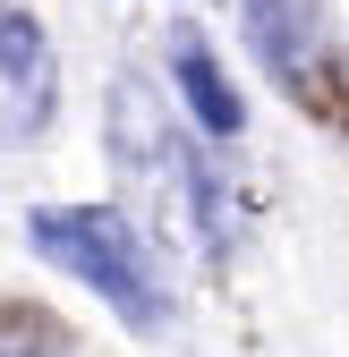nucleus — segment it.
<instances>
[{
    "instance_id": "obj_1",
    "label": "nucleus",
    "mask_w": 349,
    "mask_h": 357,
    "mask_svg": "<svg viewBox=\"0 0 349 357\" xmlns=\"http://www.w3.org/2000/svg\"><path fill=\"white\" fill-rule=\"evenodd\" d=\"M26 247L43 264H60L68 281H85L128 332H170V315H179V298H170L162 264L145 247V230L111 204H34L26 213Z\"/></svg>"
},
{
    "instance_id": "obj_2",
    "label": "nucleus",
    "mask_w": 349,
    "mask_h": 357,
    "mask_svg": "<svg viewBox=\"0 0 349 357\" xmlns=\"http://www.w3.org/2000/svg\"><path fill=\"white\" fill-rule=\"evenodd\" d=\"M60 111V52L34 9L0 0V145H34Z\"/></svg>"
},
{
    "instance_id": "obj_3",
    "label": "nucleus",
    "mask_w": 349,
    "mask_h": 357,
    "mask_svg": "<svg viewBox=\"0 0 349 357\" xmlns=\"http://www.w3.org/2000/svg\"><path fill=\"white\" fill-rule=\"evenodd\" d=\"M247 43H255V60L273 68L281 94H324V77H332V17H324V0H247Z\"/></svg>"
},
{
    "instance_id": "obj_4",
    "label": "nucleus",
    "mask_w": 349,
    "mask_h": 357,
    "mask_svg": "<svg viewBox=\"0 0 349 357\" xmlns=\"http://www.w3.org/2000/svg\"><path fill=\"white\" fill-rule=\"evenodd\" d=\"M170 85H179V102L196 111V137L222 145V137H239V128H247V102L230 94V77H222V60L205 52V34H196V26L170 34Z\"/></svg>"
},
{
    "instance_id": "obj_5",
    "label": "nucleus",
    "mask_w": 349,
    "mask_h": 357,
    "mask_svg": "<svg viewBox=\"0 0 349 357\" xmlns=\"http://www.w3.org/2000/svg\"><path fill=\"white\" fill-rule=\"evenodd\" d=\"M0 357H60V340L34 332L26 315H0Z\"/></svg>"
}]
</instances>
